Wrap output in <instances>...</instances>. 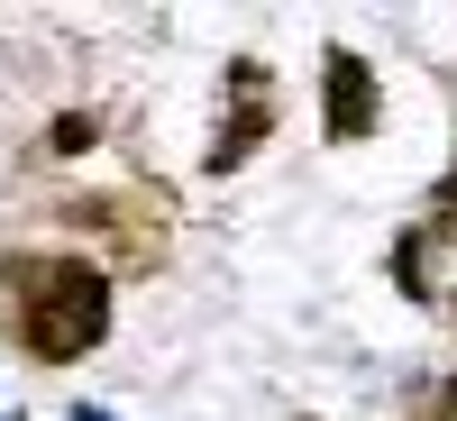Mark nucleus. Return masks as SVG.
<instances>
[{
  "label": "nucleus",
  "instance_id": "4",
  "mask_svg": "<svg viewBox=\"0 0 457 421\" xmlns=\"http://www.w3.org/2000/svg\"><path fill=\"white\" fill-rule=\"evenodd\" d=\"M101 138V120H92V110H64V120L46 129V147H55V156H73V147H92Z\"/></svg>",
  "mask_w": 457,
  "mask_h": 421
},
{
  "label": "nucleus",
  "instance_id": "2",
  "mask_svg": "<svg viewBox=\"0 0 457 421\" xmlns=\"http://www.w3.org/2000/svg\"><path fill=\"white\" fill-rule=\"evenodd\" d=\"M265 129H275V73H265L256 55H238V64H228V110H220V138H211V174L247 165Z\"/></svg>",
  "mask_w": 457,
  "mask_h": 421
},
{
  "label": "nucleus",
  "instance_id": "3",
  "mask_svg": "<svg viewBox=\"0 0 457 421\" xmlns=\"http://www.w3.org/2000/svg\"><path fill=\"white\" fill-rule=\"evenodd\" d=\"M375 110H385V101H375V64H366L357 46H329V55H320V138H329V147L366 138Z\"/></svg>",
  "mask_w": 457,
  "mask_h": 421
},
{
  "label": "nucleus",
  "instance_id": "1",
  "mask_svg": "<svg viewBox=\"0 0 457 421\" xmlns=\"http://www.w3.org/2000/svg\"><path fill=\"white\" fill-rule=\"evenodd\" d=\"M19 349L46 358V366H73L110 339V284L101 265L83 257H46V265H19Z\"/></svg>",
  "mask_w": 457,
  "mask_h": 421
},
{
  "label": "nucleus",
  "instance_id": "5",
  "mask_svg": "<svg viewBox=\"0 0 457 421\" xmlns=\"http://www.w3.org/2000/svg\"><path fill=\"white\" fill-rule=\"evenodd\" d=\"M73 421H101V412H73Z\"/></svg>",
  "mask_w": 457,
  "mask_h": 421
}]
</instances>
